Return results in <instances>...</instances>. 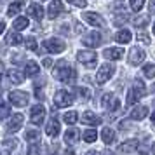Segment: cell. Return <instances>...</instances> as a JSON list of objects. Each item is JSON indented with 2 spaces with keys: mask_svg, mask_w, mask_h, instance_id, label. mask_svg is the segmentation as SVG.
<instances>
[{
  "mask_svg": "<svg viewBox=\"0 0 155 155\" xmlns=\"http://www.w3.org/2000/svg\"><path fill=\"white\" fill-rule=\"evenodd\" d=\"M52 75H54V78H56V80L64 82V84H71V82L75 80V77H77L75 70H73L70 64L66 63V61H59V63L54 66Z\"/></svg>",
  "mask_w": 155,
  "mask_h": 155,
  "instance_id": "cell-1",
  "label": "cell"
},
{
  "mask_svg": "<svg viewBox=\"0 0 155 155\" xmlns=\"http://www.w3.org/2000/svg\"><path fill=\"white\" fill-rule=\"evenodd\" d=\"M77 59L84 64V66H87V68H94L96 63H98V56H96L94 51H78Z\"/></svg>",
  "mask_w": 155,
  "mask_h": 155,
  "instance_id": "cell-2",
  "label": "cell"
},
{
  "mask_svg": "<svg viewBox=\"0 0 155 155\" xmlns=\"http://www.w3.org/2000/svg\"><path fill=\"white\" fill-rule=\"evenodd\" d=\"M71 103H73V96H71L68 91L61 89V91H58L56 94H54V105H56L58 108H66V106H70Z\"/></svg>",
  "mask_w": 155,
  "mask_h": 155,
  "instance_id": "cell-3",
  "label": "cell"
},
{
  "mask_svg": "<svg viewBox=\"0 0 155 155\" xmlns=\"http://www.w3.org/2000/svg\"><path fill=\"white\" fill-rule=\"evenodd\" d=\"M30 101V96L25 91H12L9 92V103L14 106H26Z\"/></svg>",
  "mask_w": 155,
  "mask_h": 155,
  "instance_id": "cell-4",
  "label": "cell"
},
{
  "mask_svg": "<svg viewBox=\"0 0 155 155\" xmlns=\"http://www.w3.org/2000/svg\"><path fill=\"white\" fill-rule=\"evenodd\" d=\"M113 73H115V66L113 64H103L101 68L98 70V75H96V82H98L99 85H103L106 82V80H110V78L113 77Z\"/></svg>",
  "mask_w": 155,
  "mask_h": 155,
  "instance_id": "cell-5",
  "label": "cell"
},
{
  "mask_svg": "<svg viewBox=\"0 0 155 155\" xmlns=\"http://www.w3.org/2000/svg\"><path fill=\"white\" fill-rule=\"evenodd\" d=\"M44 47L49 51V52L58 54V52H63L66 45H64V42L61 40V38H47V40L44 42Z\"/></svg>",
  "mask_w": 155,
  "mask_h": 155,
  "instance_id": "cell-6",
  "label": "cell"
},
{
  "mask_svg": "<svg viewBox=\"0 0 155 155\" xmlns=\"http://www.w3.org/2000/svg\"><path fill=\"white\" fill-rule=\"evenodd\" d=\"M44 119H45V108L42 105H35L31 108V112H30V120L33 124H37V126H40L44 122Z\"/></svg>",
  "mask_w": 155,
  "mask_h": 155,
  "instance_id": "cell-7",
  "label": "cell"
},
{
  "mask_svg": "<svg viewBox=\"0 0 155 155\" xmlns=\"http://www.w3.org/2000/svg\"><path fill=\"white\" fill-rule=\"evenodd\" d=\"M101 103H103V106H105L108 112H117V110H119V106H120V101L115 98L113 94H105Z\"/></svg>",
  "mask_w": 155,
  "mask_h": 155,
  "instance_id": "cell-8",
  "label": "cell"
},
{
  "mask_svg": "<svg viewBox=\"0 0 155 155\" xmlns=\"http://www.w3.org/2000/svg\"><path fill=\"white\" fill-rule=\"evenodd\" d=\"M82 18H84L89 25H92V26H98V28H103V26H105V19L99 14H96V12H84Z\"/></svg>",
  "mask_w": 155,
  "mask_h": 155,
  "instance_id": "cell-9",
  "label": "cell"
},
{
  "mask_svg": "<svg viewBox=\"0 0 155 155\" xmlns=\"http://www.w3.org/2000/svg\"><path fill=\"white\" fill-rule=\"evenodd\" d=\"M101 42H103V37H101V33H98V31H91V33L82 40V44L87 45V47H98V45H101Z\"/></svg>",
  "mask_w": 155,
  "mask_h": 155,
  "instance_id": "cell-10",
  "label": "cell"
},
{
  "mask_svg": "<svg viewBox=\"0 0 155 155\" xmlns=\"http://www.w3.org/2000/svg\"><path fill=\"white\" fill-rule=\"evenodd\" d=\"M143 59H145V51L140 49V47H133L131 52H129V63L140 64V63H143Z\"/></svg>",
  "mask_w": 155,
  "mask_h": 155,
  "instance_id": "cell-11",
  "label": "cell"
},
{
  "mask_svg": "<svg viewBox=\"0 0 155 155\" xmlns=\"http://www.w3.org/2000/svg\"><path fill=\"white\" fill-rule=\"evenodd\" d=\"M61 12H63V4H61V0H52L49 9H47V16H49L51 19H54V18H58Z\"/></svg>",
  "mask_w": 155,
  "mask_h": 155,
  "instance_id": "cell-12",
  "label": "cell"
},
{
  "mask_svg": "<svg viewBox=\"0 0 155 155\" xmlns=\"http://www.w3.org/2000/svg\"><path fill=\"white\" fill-rule=\"evenodd\" d=\"M23 120H25V117H23L21 113H16V115H12V119L9 120L7 129H9V131H12V133L19 131V129H21V126H23Z\"/></svg>",
  "mask_w": 155,
  "mask_h": 155,
  "instance_id": "cell-13",
  "label": "cell"
},
{
  "mask_svg": "<svg viewBox=\"0 0 155 155\" xmlns=\"http://www.w3.org/2000/svg\"><path fill=\"white\" fill-rule=\"evenodd\" d=\"M82 124H85V126H99L101 124V119L92 112H84V115H82Z\"/></svg>",
  "mask_w": 155,
  "mask_h": 155,
  "instance_id": "cell-14",
  "label": "cell"
},
{
  "mask_svg": "<svg viewBox=\"0 0 155 155\" xmlns=\"http://www.w3.org/2000/svg\"><path fill=\"white\" fill-rule=\"evenodd\" d=\"M45 133H47V136H51V138H56L58 134H59V122H58L54 117L47 122V126H45Z\"/></svg>",
  "mask_w": 155,
  "mask_h": 155,
  "instance_id": "cell-15",
  "label": "cell"
},
{
  "mask_svg": "<svg viewBox=\"0 0 155 155\" xmlns=\"http://www.w3.org/2000/svg\"><path fill=\"white\" fill-rule=\"evenodd\" d=\"M147 115H148V108L143 105L134 106L133 110H131V119H134V120H143Z\"/></svg>",
  "mask_w": 155,
  "mask_h": 155,
  "instance_id": "cell-16",
  "label": "cell"
},
{
  "mask_svg": "<svg viewBox=\"0 0 155 155\" xmlns=\"http://www.w3.org/2000/svg\"><path fill=\"white\" fill-rule=\"evenodd\" d=\"M78 138H80V133H78V129H75V127H71V129H68L64 133V143L66 145H75L78 141Z\"/></svg>",
  "mask_w": 155,
  "mask_h": 155,
  "instance_id": "cell-17",
  "label": "cell"
},
{
  "mask_svg": "<svg viewBox=\"0 0 155 155\" xmlns=\"http://www.w3.org/2000/svg\"><path fill=\"white\" fill-rule=\"evenodd\" d=\"M28 14L33 18V19H37V21H40L44 18V9H42V5L40 4H31L28 7Z\"/></svg>",
  "mask_w": 155,
  "mask_h": 155,
  "instance_id": "cell-18",
  "label": "cell"
},
{
  "mask_svg": "<svg viewBox=\"0 0 155 155\" xmlns=\"http://www.w3.org/2000/svg\"><path fill=\"white\" fill-rule=\"evenodd\" d=\"M138 147H140V141H138V140H127L126 143H122V145L119 147V152L131 153V152H134Z\"/></svg>",
  "mask_w": 155,
  "mask_h": 155,
  "instance_id": "cell-19",
  "label": "cell"
},
{
  "mask_svg": "<svg viewBox=\"0 0 155 155\" xmlns=\"http://www.w3.org/2000/svg\"><path fill=\"white\" fill-rule=\"evenodd\" d=\"M103 56L106 59H120V58L124 56V49H120V47H110V49H106L103 52Z\"/></svg>",
  "mask_w": 155,
  "mask_h": 155,
  "instance_id": "cell-20",
  "label": "cell"
},
{
  "mask_svg": "<svg viewBox=\"0 0 155 155\" xmlns=\"http://www.w3.org/2000/svg\"><path fill=\"white\" fill-rule=\"evenodd\" d=\"M131 91L134 92V96H136L138 99H140V98H143V96L147 94V89H145V84H143L141 80H136V82H134V85H133V89H131Z\"/></svg>",
  "mask_w": 155,
  "mask_h": 155,
  "instance_id": "cell-21",
  "label": "cell"
},
{
  "mask_svg": "<svg viewBox=\"0 0 155 155\" xmlns=\"http://www.w3.org/2000/svg\"><path fill=\"white\" fill-rule=\"evenodd\" d=\"M38 64L35 63V61H26V64H25V75L26 77H33V75H37L38 73Z\"/></svg>",
  "mask_w": 155,
  "mask_h": 155,
  "instance_id": "cell-22",
  "label": "cell"
},
{
  "mask_svg": "<svg viewBox=\"0 0 155 155\" xmlns=\"http://www.w3.org/2000/svg\"><path fill=\"white\" fill-rule=\"evenodd\" d=\"M101 138H103V141H105L106 145H112L113 141H115V131L110 129V127H105L101 131Z\"/></svg>",
  "mask_w": 155,
  "mask_h": 155,
  "instance_id": "cell-23",
  "label": "cell"
},
{
  "mask_svg": "<svg viewBox=\"0 0 155 155\" xmlns=\"http://www.w3.org/2000/svg\"><path fill=\"white\" fill-rule=\"evenodd\" d=\"M115 40L119 44H129L131 42V31L129 30H120L119 33L115 35Z\"/></svg>",
  "mask_w": 155,
  "mask_h": 155,
  "instance_id": "cell-24",
  "label": "cell"
},
{
  "mask_svg": "<svg viewBox=\"0 0 155 155\" xmlns=\"http://www.w3.org/2000/svg\"><path fill=\"white\" fill-rule=\"evenodd\" d=\"M25 40H23V37L18 33V31H11V33H7V44H11V45H19V44H23Z\"/></svg>",
  "mask_w": 155,
  "mask_h": 155,
  "instance_id": "cell-25",
  "label": "cell"
},
{
  "mask_svg": "<svg viewBox=\"0 0 155 155\" xmlns=\"http://www.w3.org/2000/svg\"><path fill=\"white\" fill-rule=\"evenodd\" d=\"M21 7H23V0H16V2H12L11 5H9V9H7V16H16L19 11H21Z\"/></svg>",
  "mask_w": 155,
  "mask_h": 155,
  "instance_id": "cell-26",
  "label": "cell"
},
{
  "mask_svg": "<svg viewBox=\"0 0 155 155\" xmlns=\"http://www.w3.org/2000/svg\"><path fill=\"white\" fill-rule=\"evenodd\" d=\"M28 19L26 18H18L14 23H12V28L16 30V31H21V30H25V28H28Z\"/></svg>",
  "mask_w": 155,
  "mask_h": 155,
  "instance_id": "cell-27",
  "label": "cell"
},
{
  "mask_svg": "<svg viewBox=\"0 0 155 155\" xmlns=\"http://www.w3.org/2000/svg\"><path fill=\"white\" fill-rule=\"evenodd\" d=\"M7 80L11 82V84H21L23 82V75L21 73H18L16 70H11L7 73Z\"/></svg>",
  "mask_w": 155,
  "mask_h": 155,
  "instance_id": "cell-28",
  "label": "cell"
},
{
  "mask_svg": "<svg viewBox=\"0 0 155 155\" xmlns=\"http://www.w3.org/2000/svg\"><path fill=\"white\" fill-rule=\"evenodd\" d=\"M63 120L68 124V126H73L75 122L78 120V115H77V112H66L63 115Z\"/></svg>",
  "mask_w": 155,
  "mask_h": 155,
  "instance_id": "cell-29",
  "label": "cell"
},
{
  "mask_svg": "<svg viewBox=\"0 0 155 155\" xmlns=\"http://www.w3.org/2000/svg\"><path fill=\"white\" fill-rule=\"evenodd\" d=\"M143 73H145V77L153 78V77H155V64H153V63L145 64V66H143Z\"/></svg>",
  "mask_w": 155,
  "mask_h": 155,
  "instance_id": "cell-30",
  "label": "cell"
},
{
  "mask_svg": "<svg viewBox=\"0 0 155 155\" xmlns=\"http://www.w3.org/2000/svg\"><path fill=\"white\" fill-rule=\"evenodd\" d=\"M82 138H84L85 143H92V141H96V138H98V133L96 131H85L82 134Z\"/></svg>",
  "mask_w": 155,
  "mask_h": 155,
  "instance_id": "cell-31",
  "label": "cell"
},
{
  "mask_svg": "<svg viewBox=\"0 0 155 155\" xmlns=\"http://www.w3.org/2000/svg\"><path fill=\"white\" fill-rule=\"evenodd\" d=\"M77 92H78V96L84 99V101H87V99L91 98V91H89V89H85V87H78Z\"/></svg>",
  "mask_w": 155,
  "mask_h": 155,
  "instance_id": "cell-32",
  "label": "cell"
},
{
  "mask_svg": "<svg viewBox=\"0 0 155 155\" xmlns=\"http://www.w3.org/2000/svg\"><path fill=\"white\" fill-rule=\"evenodd\" d=\"M25 44H26V49H30V51H37V40L33 38V37H28V38L25 40Z\"/></svg>",
  "mask_w": 155,
  "mask_h": 155,
  "instance_id": "cell-33",
  "label": "cell"
},
{
  "mask_svg": "<svg viewBox=\"0 0 155 155\" xmlns=\"http://www.w3.org/2000/svg\"><path fill=\"white\" fill-rule=\"evenodd\" d=\"M145 5V0H131V9L133 11H141Z\"/></svg>",
  "mask_w": 155,
  "mask_h": 155,
  "instance_id": "cell-34",
  "label": "cell"
},
{
  "mask_svg": "<svg viewBox=\"0 0 155 155\" xmlns=\"http://www.w3.org/2000/svg\"><path fill=\"white\" fill-rule=\"evenodd\" d=\"M68 4H73V5H77V7L84 9L85 5H87V0H66Z\"/></svg>",
  "mask_w": 155,
  "mask_h": 155,
  "instance_id": "cell-35",
  "label": "cell"
},
{
  "mask_svg": "<svg viewBox=\"0 0 155 155\" xmlns=\"http://www.w3.org/2000/svg\"><path fill=\"white\" fill-rule=\"evenodd\" d=\"M40 138V134L37 133V131H28L26 133V140H30V141H35V140H38Z\"/></svg>",
  "mask_w": 155,
  "mask_h": 155,
  "instance_id": "cell-36",
  "label": "cell"
},
{
  "mask_svg": "<svg viewBox=\"0 0 155 155\" xmlns=\"http://www.w3.org/2000/svg\"><path fill=\"white\" fill-rule=\"evenodd\" d=\"M136 101H138V98L134 96V92L129 91V92H127V101H126V103H127V105H134Z\"/></svg>",
  "mask_w": 155,
  "mask_h": 155,
  "instance_id": "cell-37",
  "label": "cell"
},
{
  "mask_svg": "<svg viewBox=\"0 0 155 155\" xmlns=\"http://www.w3.org/2000/svg\"><path fill=\"white\" fill-rule=\"evenodd\" d=\"M138 40L143 42V44H150V38H148V35L145 31H140V33H138Z\"/></svg>",
  "mask_w": 155,
  "mask_h": 155,
  "instance_id": "cell-38",
  "label": "cell"
},
{
  "mask_svg": "<svg viewBox=\"0 0 155 155\" xmlns=\"http://www.w3.org/2000/svg\"><path fill=\"white\" fill-rule=\"evenodd\" d=\"M9 115V108L4 105H0V117H7Z\"/></svg>",
  "mask_w": 155,
  "mask_h": 155,
  "instance_id": "cell-39",
  "label": "cell"
},
{
  "mask_svg": "<svg viewBox=\"0 0 155 155\" xmlns=\"http://www.w3.org/2000/svg\"><path fill=\"white\" fill-rule=\"evenodd\" d=\"M35 96L38 99H44V91H40V89H38V85L35 87Z\"/></svg>",
  "mask_w": 155,
  "mask_h": 155,
  "instance_id": "cell-40",
  "label": "cell"
},
{
  "mask_svg": "<svg viewBox=\"0 0 155 155\" xmlns=\"http://www.w3.org/2000/svg\"><path fill=\"white\" fill-rule=\"evenodd\" d=\"M37 152H38V148L33 145V147H30V155H37Z\"/></svg>",
  "mask_w": 155,
  "mask_h": 155,
  "instance_id": "cell-41",
  "label": "cell"
},
{
  "mask_svg": "<svg viewBox=\"0 0 155 155\" xmlns=\"http://www.w3.org/2000/svg\"><path fill=\"white\" fill-rule=\"evenodd\" d=\"M150 12H153V14H155V0L150 2Z\"/></svg>",
  "mask_w": 155,
  "mask_h": 155,
  "instance_id": "cell-42",
  "label": "cell"
},
{
  "mask_svg": "<svg viewBox=\"0 0 155 155\" xmlns=\"http://www.w3.org/2000/svg\"><path fill=\"white\" fill-rule=\"evenodd\" d=\"M4 30H5V23H4L2 19H0V35L4 33Z\"/></svg>",
  "mask_w": 155,
  "mask_h": 155,
  "instance_id": "cell-43",
  "label": "cell"
},
{
  "mask_svg": "<svg viewBox=\"0 0 155 155\" xmlns=\"http://www.w3.org/2000/svg\"><path fill=\"white\" fill-rule=\"evenodd\" d=\"M51 64H52V63H51V59H44V66H47V68H49Z\"/></svg>",
  "mask_w": 155,
  "mask_h": 155,
  "instance_id": "cell-44",
  "label": "cell"
},
{
  "mask_svg": "<svg viewBox=\"0 0 155 155\" xmlns=\"http://www.w3.org/2000/svg\"><path fill=\"white\" fill-rule=\"evenodd\" d=\"M2 73H4V64H2V61H0V77H2Z\"/></svg>",
  "mask_w": 155,
  "mask_h": 155,
  "instance_id": "cell-45",
  "label": "cell"
},
{
  "mask_svg": "<svg viewBox=\"0 0 155 155\" xmlns=\"http://www.w3.org/2000/svg\"><path fill=\"white\" fill-rule=\"evenodd\" d=\"M152 124H153V126H155V112L152 113Z\"/></svg>",
  "mask_w": 155,
  "mask_h": 155,
  "instance_id": "cell-46",
  "label": "cell"
},
{
  "mask_svg": "<svg viewBox=\"0 0 155 155\" xmlns=\"http://www.w3.org/2000/svg\"><path fill=\"white\" fill-rule=\"evenodd\" d=\"M152 152H153V155H155V143H153V147H152Z\"/></svg>",
  "mask_w": 155,
  "mask_h": 155,
  "instance_id": "cell-47",
  "label": "cell"
},
{
  "mask_svg": "<svg viewBox=\"0 0 155 155\" xmlns=\"http://www.w3.org/2000/svg\"><path fill=\"white\" fill-rule=\"evenodd\" d=\"M89 155H98V153H96V152H89Z\"/></svg>",
  "mask_w": 155,
  "mask_h": 155,
  "instance_id": "cell-48",
  "label": "cell"
},
{
  "mask_svg": "<svg viewBox=\"0 0 155 155\" xmlns=\"http://www.w3.org/2000/svg\"><path fill=\"white\" fill-rule=\"evenodd\" d=\"M105 155H113V153H112V152H106V153H105Z\"/></svg>",
  "mask_w": 155,
  "mask_h": 155,
  "instance_id": "cell-49",
  "label": "cell"
},
{
  "mask_svg": "<svg viewBox=\"0 0 155 155\" xmlns=\"http://www.w3.org/2000/svg\"><path fill=\"white\" fill-rule=\"evenodd\" d=\"M153 35H155V23H153Z\"/></svg>",
  "mask_w": 155,
  "mask_h": 155,
  "instance_id": "cell-50",
  "label": "cell"
}]
</instances>
